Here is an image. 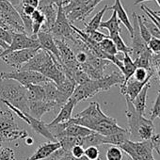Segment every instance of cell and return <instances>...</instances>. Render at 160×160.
I'll return each instance as SVG.
<instances>
[{"instance_id":"cell-46","label":"cell","mask_w":160,"mask_h":160,"mask_svg":"<svg viewBox=\"0 0 160 160\" xmlns=\"http://www.w3.org/2000/svg\"><path fill=\"white\" fill-rule=\"evenodd\" d=\"M159 60H160V52L156 53V54H152V65H153V63H155Z\"/></svg>"},{"instance_id":"cell-34","label":"cell","mask_w":160,"mask_h":160,"mask_svg":"<svg viewBox=\"0 0 160 160\" xmlns=\"http://www.w3.org/2000/svg\"><path fill=\"white\" fill-rule=\"evenodd\" d=\"M83 31H84V32L92 40V41H94V42H100L103 41L105 38L108 37V35L102 33L101 31H98V29H97V30H88V31L83 30Z\"/></svg>"},{"instance_id":"cell-1","label":"cell","mask_w":160,"mask_h":160,"mask_svg":"<svg viewBox=\"0 0 160 160\" xmlns=\"http://www.w3.org/2000/svg\"><path fill=\"white\" fill-rule=\"evenodd\" d=\"M123 81L124 75L122 74V72H113L111 74H105L102 78L90 79L87 82L76 85L70 98L77 104L81 101H85L95 96L101 92H107L110 90V88H112L113 86H121Z\"/></svg>"},{"instance_id":"cell-28","label":"cell","mask_w":160,"mask_h":160,"mask_svg":"<svg viewBox=\"0 0 160 160\" xmlns=\"http://www.w3.org/2000/svg\"><path fill=\"white\" fill-rule=\"evenodd\" d=\"M107 160H122L123 159V151L116 145H111L108 148L106 152Z\"/></svg>"},{"instance_id":"cell-18","label":"cell","mask_w":160,"mask_h":160,"mask_svg":"<svg viewBox=\"0 0 160 160\" xmlns=\"http://www.w3.org/2000/svg\"><path fill=\"white\" fill-rule=\"evenodd\" d=\"M75 106H76V103L72 99L69 98V100L60 108V110L58 113L57 117L51 122L47 123V125H55V124L65 122H68L69 120H71L72 118V110Z\"/></svg>"},{"instance_id":"cell-5","label":"cell","mask_w":160,"mask_h":160,"mask_svg":"<svg viewBox=\"0 0 160 160\" xmlns=\"http://www.w3.org/2000/svg\"><path fill=\"white\" fill-rule=\"evenodd\" d=\"M132 160H155L153 146L151 139L133 141L125 140L119 146Z\"/></svg>"},{"instance_id":"cell-19","label":"cell","mask_w":160,"mask_h":160,"mask_svg":"<svg viewBox=\"0 0 160 160\" xmlns=\"http://www.w3.org/2000/svg\"><path fill=\"white\" fill-rule=\"evenodd\" d=\"M108 10L110 11H114L117 14L118 19L124 25V27L126 28V29L128 30V32L130 33V36L133 33V27H132V23L127 15V12H125L121 0H115L114 4L110 7H108Z\"/></svg>"},{"instance_id":"cell-45","label":"cell","mask_w":160,"mask_h":160,"mask_svg":"<svg viewBox=\"0 0 160 160\" xmlns=\"http://www.w3.org/2000/svg\"><path fill=\"white\" fill-rule=\"evenodd\" d=\"M25 142H26L27 145H32V144L34 143V138H33L32 137L28 136V137L25 138Z\"/></svg>"},{"instance_id":"cell-20","label":"cell","mask_w":160,"mask_h":160,"mask_svg":"<svg viewBox=\"0 0 160 160\" xmlns=\"http://www.w3.org/2000/svg\"><path fill=\"white\" fill-rule=\"evenodd\" d=\"M151 88V82L149 81L143 88L142 90L138 92V94L134 98V100L132 101V104L135 108V109L137 110L138 113H139L140 115L145 114V110H146V100H147V93L149 89Z\"/></svg>"},{"instance_id":"cell-42","label":"cell","mask_w":160,"mask_h":160,"mask_svg":"<svg viewBox=\"0 0 160 160\" xmlns=\"http://www.w3.org/2000/svg\"><path fill=\"white\" fill-rule=\"evenodd\" d=\"M39 2H40V0H21V3L22 4L31 6V7H33L35 9H38Z\"/></svg>"},{"instance_id":"cell-10","label":"cell","mask_w":160,"mask_h":160,"mask_svg":"<svg viewBox=\"0 0 160 160\" xmlns=\"http://www.w3.org/2000/svg\"><path fill=\"white\" fill-rule=\"evenodd\" d=\"M41 48H28L12 51L6 55H3L1 58L8 66L19 70L25 63H27Z\"/></svg>"},{"instance_id":"cell-3","label":"cell","mask_w":160,"mask_h":160,"mask_svg":"<svg viewBox=\"0 0 160 160\" xmlns=\"http://www.w3.org/2000/svg\"><path fill=\"white\" fill-rule=\"evenodd\" d=\"M8 102L23 112L28 113L27 88L12 79H0V107Z\"/></svg>"},{"instance_id":"cell-32","label":"cell","mask_w":160,"mask_h":160,"mask_svg":"<svg viewBox=\"0 0 160 160\" xmlns=\"http://www.w3.org/2000/svg\"><path fill=\"white\" fill-rule=\"evenodd\" d=\"M0 160H16L14 151L12 148L0 145Z\"/></svg>"},{"instance_id":"cell-23","label":"cell","mask_w":160,"mask_h":160,"mask_svg":"<svg viewBox=\"0 0 160 160\" xmlns=\"http://www.w3.org/2000/svg\"><path fill=\"white\" fill-rule=\"evenodd\" d=\"M122 65H123V71H122V74L124 75V81L123 83L121 85H124L128 80L133 76V73L136 70V65L134 63V60L132 59L131 56L129 54H123L122 57Z\"/></svg>"},{"instance_id":"cell-50","label":"cell","mask_w":160,"mask_h":160,"mask_svg":"<svg viewBox=\"0 0 160 160\" xmlns=\"http://www.w3.org/2000/svg\"><path fill=\"white\" fill-rule=\"evenodd\" d=\"M155 2H156V3L158 4V6L160 7V0H155Z\"/></svg>"},{"instance_id":"cell-38","label":"cell","mask_w":160,"mask_h":160,"mask_svg":"<svg viewBox=\"0 0 160 160\" xmlns=\"http://www.w3.org/2000/svg\"><path fill=\"white\" fill-rule=\"evenodd\" d=\"M13 32L6 29V28H0V39L2 41L6 42L7 43L11 44L12 43V36H13Z\"/></svg>"},{"instance_id":"cell-14","label":"cell","mask_w":160,"mask_h":160,"mask_svg":"<svg viewBox=\"0 0 160 160\" xmlns=\"http://www.w3.org/2000/svg\"><path fill=\"white\" fill-rule=\"evenodd\" d=\"M58 86V99H57V106L58 108H61L72 96L76 83L74 80L70 77H65V79Z\"/></svg>"},{"instance_id":"cell-29","label":"cell","mask_w":160,"mask_h":160,"mask_svg":"<svg viewBox=\"0 0 160 160\" xmlns=\"http://www.w3.org/2000/svg\"><path fill=\"white\" fill-rule=\"evenodd\" d=\"M141 16H142V20H143L146 28H148L151 36L160 39V29L158 28V27L151 19H149L146 15H141Z\"/></svg>"},{"instance_id":"cell-26","label":"cell","mask_w":160,"mask_h":160,"mask_svg":"<svg viewBox=\"0 0 160 160\" xmlns=\"http://www.w3.org/2000/svg\"><path fill=\"white\" fill-rule=\"evenodd\" d=\"M109 38L113 41L118 52L122 53V54H131V48L129 46H127L125 44V42H123L122 38L121 37V33L117 32V33H113L111 35H108Z\"/></svg>"},{"instance_id":"cell-49","label":"cell","mask_w":160,"mask_h":160,"mask_svg":"<svg viewBox=\"0 0 160 160\" xmlns=\"http://www.w3.org/2000/svg\"><path fill=\"white\" fill-rule=\"evenodd\" d=\"M153 12H154V11H153ZM154 13H155V14H156L157 16H159V17H160V11H157V12H154Z\"/></svg>"},{"instance_id":"cell-47","label":"cell","mask_w":160,"mask_h":160,"mask_svg":"<svg viewBox=\"0 0 160 160\" xmlns=\"http://www.w3.org/2000/svg\"><path fill=\"white\" fill-rule=\"evenodd\" d=\"M145 1H149V0H136V1L134 2V5H138V4L145 2Z\"/></svg>"},{"instance_id":"cell-6","label":"cell","mask_w":160,"mask_h":160,"mask_svg":"<svg viewBox=\"0 0 160 160\" xmlns=\"http://www.w3.org/2000/svg\"><path fill=\"white\" fill-rule=\"evenodd\" d=\"M101 1L103 0H92L88 4H83L80 0H65L62 7L67 18L72 24L75 21H85Z\"/></svg>"},{"instance_id":"cell-24","label":"cell","mask_w":160,"mask_h":160,"mask_svg":"<svg viewBox=\"0 0 160 160\" xmlns=\"http://www.w3.org/2000/svg\"><path fill=\"white\" fill-rule=\"evenodd\" d=\"M120 23H121V21L118 19L116 12L113 11V13H112L111 17L108 21L101 22V24L99 26V28H107L108 30V32H109V35H111L113 33H117V32L121 33L122 28H121Z\"/></svg>"},{"instance_id":"cell-15","label":"cell","mask_w":160,"mask_h":160,"mask_svg":"<svg viewBox=\"0 0 160 160\" xmlns=\"http://www.w3.org/2000/svg\"><path fill=\"white\" fill-rule=\"evenodd\" d=\"M37 38H38V41L40 42L41 48L50 52L57 58V60L58 62H60L59 51L58 49L55 37L51 33H49V32L39 31V33L37 34Z\"/></svg>"},{"instance_id":"cell-8","label":"cell","mask_w":160,"mask_h":160,"mask_svg":"<svg viewBox=\"0 0 160 160\" xmlns=\"http://www.w3.org/2000/svg\"><path fill=\"white\" fill-rule=\"evenodd\" d=\"M0 79H12L15 80L18 83H20L24 87H28L29 85L34 84H43L48 82L50 80L36 71L30 70H14L12 72H0Z\"/></svg>"},{"instance_id":"cell-37","label":"cell","mask_w":160,"mask_h":160,"mask_svg":"<svg viewBox=\"0 0 160 160\" xmlns=\"http://www.w3.org/2000/svg\"><path fill=\"white\" fill-rule=\"evenodd\" d=\"M31 20H32V23H36V24H40L42 26V24L44 23L45 21V18H44V15L43 13L39 10V9H36L34 11V12L31 14Z\"/></svg>"},{"instance_id":"cell-22","label":"cell","mask_w":160,"mask_h":160,"mask_svg":"<svg viewBox=\"0 0 160 160\" xmlns=\"http://www.w3.org/2000/svg\"><path fill=\"white\" fill-rule=\"evenodd\" d=\"M27 88V94L28 100H44L45 101V91L43 84H34L29 85Z\"/></svg>"},{"instance_id":"cell-27","label":"cell","mask_w":160,"mask_h":160,"mask_svg":"<svg viewBox=\"0 0 160 160\" xmlns=\"http://www.w3.org/2000/svg\"><path fill=\"white\" fill-rule=\"evenodd\" d=\"M99 45L101 47V49L108 56H116L118 54V50L113 42V41L108 37L105 38L103 41H101L99 42Z\"/></svg>"},{"instance_id":"cell-40","label":"cell","mask_w":160,"mask_h":160,"mask_svg":"<svg viewBox=\"0 0 160 160\" xmlns=\"http://www.w3.org/2000/svg\"><path fill=\"white\" fill-rule=\"evenodd\" d=\"M152 143V146H153V149L154 151L160 154V134H153L151 138H150Z\"/></svg>"},{"instance_id":"cell-41","label":"cell","mask_w":160,"mask_h":160,"mask_svg":"<svg viewBox=\"0 0 160 160\" xmlns=\"http://www.w3.org/2000/svg\"><path fill=\"white\" fill-rule=\"evenodd\" d=\"M65 0H40L39 5H43V4H55L58 7L62 6Z\"/></svg>"},{"instance_id":"cell-17","label":"cell","mask_w":160,"mask_h":160,"mask_svg":"<svg viewBox=\"0 0 160 160\" xmlns=\"http://www.w3.org/2000/svg\"><path fill=\"white\" fill-rule=\"evenodd\" d=\"M58 148H60V143L58 140L56 141L49 140L48 142H44L42 145H40L39 148L36 150V152L31 156H29L27 160H44Z\"/></svg>"},{"instance_id":"cell-16","label":"cell","mask_w":160,"mask_h":160,"mask_svg":"<svg viewBox=\"0 0 160 160\" xmlns=\"http://www.w3.org/2000/svg\"><path fill=\"white\" fill-rule=\"evenodd\" d=\"M150 80L151 78L146 79L144 81H138V80L131 77L124 85L120 86L121 93L124 97H127L128 99L133 101L134 98L138 94V92L142 90V88L150 81Z\"/></svg>"},{"instance_id":"cell-11","label":"cell","mask_w":160,"mask_h":160,"mask_svg":"<svg viewBox=\"0 0 160 160\" xmlns=\"http://www.w3.org/2000/svg\"><path fill=\"white\" fill-rule=\"evenodd\" d=\"M28 48H41L38 38H33L31 36H28L26 33H14L12 36V43L10 44L7 50L1 53L0 58L3 55H6L12 51L28 49Z\"/></svg>"},{"instance_id":"cell-43","label":"cell","mask_w":160,"mask_h":160,"mask_svg":"<svg viewBox=\"0 0 160 160\" xmlns=\"http://www.w3.org/2000/svg\"><path fill=\"white\" fill-rule=\"evenodd\" d=\"M6 1H8L9 3H11L15 9L21 4V0H6Z\"/></svg>"},{"instance_id":"cell-2","label":"cell","mask_w":160,"mask_h":160,"mask_svg":"<svg viewBox=\"0 0 160 160\" xmlns=\"http://www.w3.org/2000/svg\"><path fill=\"white\" fill-rule=\"evenodd\" d=\"M126 110L125 115L128 123L129 139L133 141H139L149 139L154 134V125L151 119L145 118L135 109L132 101L125 97Z\"/></svg>"},{"instance_id":"cell-44","label":"cell","mask_w":160,"mask_h":160,"mask_svg":"<svg viewBox=\"0 0 160 160\" xmlns=\"http://www.w3.org/2000/svg\"><path fill=\"white\" fill-rule=\"evenodd\" d=\"M152 67L154 68V70H155V72H156L157 75H159V76H160V60H159V61H157V62H155V63H153Z\"/></svg>"},{"instance_id":"cell-31","label":"cell","mask_w":160,"mask_h":160,"mask_svg":"<svg viewBox=\"0 0 160 160\" xmlns=\"http://www.w3.org/2000/svg\"><path fill=\"white\" fill-rule=\"evenodd\" d=\"M138 28H139V32H140V35L142 37V39L145 41L146 43H148V42L151 40L152 36L148 30V28H146L143 20H142V16L141 15H138Z\"/></svg>"},{"instance_id":"cell-33","label":"cell","mask_w":160,"mask_h":160,"mask_svg":"<svg viewBox=\"0 0 160 160\" xmlns=\"http://www.w3.org/2000/svg\"><path fill=\"white\" fill-rule=\"evenodd\" d=\"M141 10L145 12V15H146L149 19H151V20L158 27V28L160 29V17L157 16V15L154 13L153 11H152L150 8H148V7H146V6H144V5L141 6Z\"/></svg>"},{"instance_id":"cell-51","label":"cell","mask_w":160,"mask_h":160,"mask_svg":"<svg viewBox=\"0 0 160 160\" xmlns=\"http://www.w3.org/2000/svg\"><path fill=\"white\" fill-rule=\"evenodd\" d=\"M0 28H2V23H1V21H0Z\"/></svg>"},{"instance_id":"cell-7","label":"cell","mask_w":160,"mask_h":160,"mask_svg":"<svg viewBox=\"0 0 160 160\" xmlns=\"http://www.w3.org/2000/svg\"><path fill=\"white\" fill-rule=\"evenodd\" d=\"M51 34L58 40L73 43L76 40V33L72 28V23L66 16L62 6L58 7L57 19L52 27Z\"/></svg>"},{"instance_id":"cell-30","label":"cell","mask_w":160,"mask_h":160,"mask_svg":"<svg viewBox=\"0 0 160 160\" xmlns=\"http://www.w3.org/2000/svg\"><path fill=\"white\" fill-rule=\"evenodd\" d=\"M84 156L88 160H98L100 158V151L97 146H89L85 148Z\"/></svg>"},{"instance_id":"cell-12","label":"cell","mask_w":160,"mask_h":160,"mask_svg":"<svg viewBox=\"0 0 160 160\" xmlns=\"http://www.w3.org/2000/svg\"><path fill=\"white\" fill-rule=\"evenodd\" d=\"M132 27H133V33L131 35L132 39V44H131V58L132 59L137 58L144 50L148 48V44L145 42V41L142 39L140 32H139V28H138V14L136 12L132 13Z\"/></svg>"},{"instance_id":"cell-36","label":"cell","mask_w":160,"mask_h":160,"mask_svg":"<svg viewBox=\"0 0 160 160\" xmlns=\"http://www.w3.org/2000/svg\"><path fill=\"white\" fill-rule=\"evenodd\" d=\"M147 44L149 49L152 52V54H156L160 52V39L152 37Z\"/></svg>"},{"instance_id":"cell-35","label":"cell","mask_w":160,"mask_h":160,"mask_svg":"<svg viewBox=\"0 0 160 160\" xmlns=\"http://www.w3.org/2000/svg\"><path fill=\"white\" fill-rule=\"evenodd\" d=\"M155 118L160 119V91L158 92V95L155 99V102H154V105L152 108L151 116H150V119L152 121H153Z\"/></svg>"},{"instance_id":"cell-39","label":"cell","mask_w":160,"mask_h":160,"mask_svg":"<svg viewBox=\"0 0 160 160\" xmlns=\"http://www.w3.org/2000/svg\"><path fill=\"white\" fill-rule=\"evenodd\" d=\"M84 152H85V148L80 145V144H77V145H74L72 150H71V153L76 157V158H81L84 156Z\"/></svg>"},{"instance_id":"cell-9","label":"cell","mask_w":160,"mask_h":160,"mask_svg":"<svg viewBox=\"0 0 160 160\" xmlns=\"http://www.w3.org/2000/svg\"><path fill=\"white\" fill-rule=\"evenodd\" d=\"M3 105H5L7 108H9L14 114H16L20 119H22L24 122H26L37 134L42 135V137H44L45 138H47L48 140L51 141H56V138H54V136L52 135V133L50 132V130L47 127V123H45L44 122H42V120L36 119L33 116H31L28 113L23 112L20 109L16 108L15 107H13L12 105H11L8 102H3Z\"/></svg>"},{"instance_id":"cell-4","label":"cell","mask_w":160,"mask_h":160,"mask_svg":"<svg viewBox=\"0 0 160 160\" xmlns=\"http://www.w3.org/2000/svg\"><path fill=\"white\" fill-rule=\"evenodd\" d=\"M14 113L9 108H0V142L25 139L28 133L15 121Z\"/></svg>"},{"instance_id":"cell-25","label":"cell","mask_w":160,"mask_h":160,"mask_svg":"<svg viewBox=\"0 0 160 160\" xmlns=\"http://www.w3.org/2000/svg\"><path fill=\"white\" fill-rule=\"evenodd\" d=\"M107 11H108V6L105 5L104 8L101 11H99L89 23H84V26H85L84 30L88 31V30H97V29H99V26H100V24L102 22V19H103V16H104V14L106 13Z\"/></svg>"},{"instance_id":"cell-48","label":"cell","mask_w":160,"mask_h":160,"mask_svg":"<svg viewBox=\"0 0 160 160\" xmlns=\"http://www.w3.org/2000/svg\"><path fill=\"white\" fill-rule=\"evenodd\" d=\"M122 160H132V159H131V158H130V157H129V156L126 154V156H125V157L123 156V159H122Z\"/></svg>"},{"instance_id":"cell-21","label":"cell","mask_w":160,"mask_h":160,"mask_svg":"<svg viewBox=\"0 0 160 160\" xmlns=\"http://www.w3.org/2000/svg\"><path fill=\"white\" fill-rule=\"evenodd\" d=\"M136 67L145 68L147 70L154 69L152 67V52L149 49V47L144 50L137 58L133 59Z\"/></svg>"},{"instance_id":"cell-13","label":"cell","mask_w":160,"mask_h":160,"mask_svg":"<svg viewBox=\"0 0 160 160\" xmlns=\"http://www.w3.org/2000/svg\"><path fill=\"white\" fill-rule=\"evenodd\" d=\"M57 108L58 106L55 102H48L44 100H28V114L39 120H42V117L45 113L50 112Z\"/></svg>"}]
</instances>
